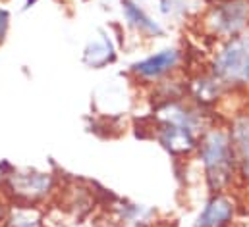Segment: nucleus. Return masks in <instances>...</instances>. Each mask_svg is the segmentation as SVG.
I'll use <instances>...</instances> for the list:
<instances>
[{
	"mask_svg": "<svg viewBox=\"0 0 249 227\" xmlns=\"http://www.w3.org/2000/svg\"><path fill=\"white\" fill-rule=\"evenodd\" d=\"M10 27H12V14L8 8L0 6V45H4V41L8 39Z\"/></svg>",
	"mask_w": 249,
	"mask_h": 227,
	"instance_id": "obj_16",
	"label": "nucleus"
},
{
	"mask_svg": "<svg viewBox=\"0 0 249 227\" xmlns=\"http://www.w3.org/2000/svg\"><path fill=\"white\" fill-rule=\"evenodd\" d=\"M240 164V187H249V150L238 154Z\"/></svg>",
	"mask_w": 249,
	"mask_h": 227,
	"instance_id": "obj_17",
	"label": "nucleus"
},
{
	"mask_svg": "<svg viewBox=\"0 0 249 227\" xmlns=\"http://www.w3.org/2000/svg\"><path fill=\"white\" fill-rule=\"evenodd\" d=\"M186 71L187 50L180 45H166L131 62L127 67V77L135 87L147 93L159 83L184 75Z\"/></svg>",
	"mask_w": 249,
	"mask_h": 227,
	"instance_id": "obj_6",
	"label": "nucleus"
},
{
	"mask_svg": "<svg viewBox=\"0 0 249 227\" xmlns=\"http://www.w3.org/2000/svg\"><path fill=\"white\" fill-rule=\"evenodd\" d=\"M2 227H47V214L41 206L10 204Z\"/></svg>",
	"mask_w": 249,
	"mask_h": 227,
	"instance_id": "obj_15",
	"label": "nucleus"
},
{
	"mask_svg": "<svg viewBox=\"0 0 249 227\" xmlns=\"http://www.w3.org/2000/svg\"><path fill=\"white\" fill-rule=\"evenodd\" d=\"M240 198L234 191L207 193L191 227H234L240 220Z\"/></svg>",
	"mask_w": 249,
	"mask_h": 227,
	"instance_id": "obj_8",
	"label": "nucleus"
},
{
	"mask_svg": "<svg viewBox=\"0 0 249 227\" xmlns=\"http://www.w3.org/2000/svg\"><path fill=\"white\" fill-rule=\"evenodd\" d=\"M118 45L114 41V37L108 33V29H97L89 41L85 43L83 50H81V62L85 67L89 69H107L110 65H114L118 62Z\"/></svg>",
	"mask_w": 249,
	"mask_h": 227,
	"instance_id": "obj_10",
	"label": "nucleus"
},
{
	"mask_svg": "<svg viewBox=\"0 0 249 227\" xmlns=\"http://www.w3.org/2000/svg\"><path fill=\"white\" fill-rule=\"evenodd\" d=\"M120 12L124 27L139 41L153 43L166 35V25L162 19L155 17L139 0H120Z\"/></svg>",
	"mask_w": 249,
	"mask_h": 227,
	"instance_id": "obj_9",
	"label": "nucleus"
},
{
	"mask_svg": "<svg viewBox=\"0 0 249 227\" xmlns=\"http://www.w3.org/2000/svg\"><path fill=\"white\" fill-rule=\"evenodd\" d=\"M207 193L236 191L240 187V164L236 146L224 125V115L214 119L199 137L193 158Z\"/></svg>",
	"mask_w": 249,
	"mask_h": 227,
	"instance_id": "obj_2",
	"label": "nucleus"
},
{
	"mask_svg": "<svg viewBox=\"0 0 249 227\" xmlns=\"http://www.w3.org/2000/svg\"><path fill=\"white\" fill-rule=\"evenodd\" d=\"M0 2H4V0H0Z\"/></svg>",
	"mask_w": 249,
	"mask_h": 227,
	"instance_id": "obj_21",
	"label": "nucleus"
},
{
	"mask_svg": "<svg viewBox=\"0 0 249 227\" xmlns=\"http://www.w3.org/2000/svg\"><path fill=\"white\" fill-rule=\"evenodd\" d=\"M246 98H248V106H249V93H248V97H246Z\"/></svg>",
	"mask_w": 249,
	"mask_h": 227,
	"instance_id": "obj_20",
	"label": "nucleus"
},
{
	"mask_svg": "<svg viewBox=\"0 0 249 227\" xmlns=\"http://www.w3.org/2000/svg\"><path fill=\"white\" fill-rule=\"evenodd\" d=\"M0 171V193L10 204L47 206L56 200L62 179L53 171L35 168H14Z\"/></svg>",
	"mask_w": 249,
	"mask_h": 227,
	"instance_id": "obj_4",
	"label": "nucleus"
},
{
	"mask_svg": "<svg viewBox=\"0 0 249 227\" xmlns=\"http://www.w3.org/2000/svg\"><path fill=\"white\" fill-rule=\"evenodd\" d=\"M205 0H159L157 10L164 21L184 23L187 19H195Z\"/></svg>",
	"mask_w": 249,
	"mask_h": 227,
	"instance_id": "obj_14",
	"label": "nucleus"
},
{
	"mask_svg": "<svg viewBox=\"0 0 249 227\" xmlns=\"http://www.w3.org/2000/svg\"><path fill=\"white\" fill-rule=\"evenodd\" d=\"M205 67L234 98H246L249 93V31L213 43Z\"/></svg>",
	"mask_w": 249,
	"mask_h": 227,
	"instance_id": "obj_3",
	"label": "nucleus"
},
{
	"mask_svg": "<svg viewBox=\"0 0 249 227\" xmlns=\"http://www.w3.org/2000/svg\"><path fill=\"white\" fill-rule=\"evenodd\" d=\"M193 21L211 45L244 35L249 31V0H205Z\"/></svg>",
	"mask_w": 249,
	"mask_h": 227,
	"instance_id": "obj_5",
	"label": "nucleus"
},
{
	"mask_svg": "<svg viewBox=\"0 0 249 227\" xmlns=\"http://www.w3.org/2000/svg\"><path fill=\"white\" fill-rule=\"evenodd\" d=\"M8 208H10V202L6 200V196L0 193V227L4 226V220L8 216Z\"/></svg>",
	"mask_w": 249,
	"mask_h": 227,
	"instance_id": "obj_18",
	"label": "nucleus"
},
{
	"mask_svg": "<svg viewBox=\"0 0 249 227\" xmlns=\"http://www.w3.org/2000/svg\"><path fill=\"white\" fill-rule=\"evenodd\" d=\"M108 212L114 222L125 227H151L153 224H157L159 216L157 210L147 204H139L118 196L108 202Z\"/></svg>",
	"mask_w": 249,
	"mask_h": 227,
	"instance_id": "obj_11",
	"label": "nucleus"
},
{
	"mask_svg": "<svg viewBox=\"0 0 249 227\" xmlns=\"http://www.w3.org/2000/svg\"><path fill=\"white\" fill-rule=\"evenodd\" d=\"M37 2H39V0H25V2H23V10H29V8H33Z\"/></svg>",
	"mask_w": 249,
	"mask_h": 227,
	"instance_id": "obj_19",
	"label": "nucleus"
},
{
	"mask_svg": "<svg viewBox=\"0 0 249 227\" xmlns=\"http://www.w3.org/2000/svg\"><path fill=\"white\" fill-rule=\"evenodd\" d=\"M222 114L207 112L184 98L164 100L151 106L145 123L149 137L176 162H189L201 133Z\"/></svg>",
	"mask_w": 249,
	"mask_h": 227,
	"instance_id": "obj_1",
	"label": "nucleus"
},
{
	"mask_svg": "<svg viewBox=\"0 0 249 227\" xmlns=\"http://www.w3.org/2000/svg\"><path fill=\"white\" fill-rule=\"evenodd\" d=\"M224 125L228 135L236 146V152L242 154L249 150V106L248 102L240 108H234L230 114L224 115Z\"/></svg>",
	"mask_w": 249,
	"mask_h": 227,
	"instance_id": "obj_13",
	"label": "nucleus"
},
{
	"mask_svg": "<svg viewBox=\"0 0 249 227\" xmlns=\"http://www.w3.org/2000/svg\"><path fill=\"white\" fill-rule=\"evenodd\" d=\"M56 200L62 202L66 212L81 218V216L89 214L95 208L97 193L91 187H87V185H79L77 181H71V183H62L60 185Z\"/></svg>",
	"mask_w": 249,
	"mask_h": 227,
	"instance_id": "obj_12",
	"label": "nucleus"
},
{
	"mask_svg": "<svg viewBox=\"0 0 249 227\" xmlns=\"http://www.w3.org/2000/svg\"><path fill=\"white\" fill-rule=\"evenodd\" d=\"M186 98L207 112L220 114V106L226 104L232 95L203 65L193 71H186Z\"/></svg>",
	"mask_w": 249,
	"mask_h": 227,
	"instance_id": "obj_7",
	"label": "nucleus"
}]
</instances>
